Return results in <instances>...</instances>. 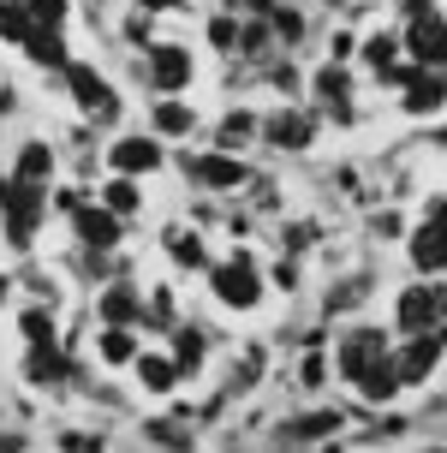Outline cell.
<instances>
[{
  "label": "cell",
  "instance_id": "obj_1",
  "mask_svg": "<svg viewBox=\"0 0 447 453\" xmlns=\"http://www.w3.org/2000/svg\"><path fill=\"white\" fill-rule=\"evenodd\" d=\"M209 298L221 304V311H239V317H250V311H263V263L250 257V250H233V257H215L209 263Z\"/></svg>",
  "mask_w": 447,
  "mask_h": 453
},
{
  "label": "cell",
  "instance_id": "obj_2",
  "mask_svg": "<svg viewBox=\"0 0 447 453\" xmlns=\"http://www.w3.org/2000/svg\"><path fill=\"white\" fill-rule=\"evenodd\" d=\"M48 221V185H24V180H0V233L12 250L36 245V226Z\"/></svg>",
  "mask_w": 447,
  "mask_h": 453
},
{
  "label": "cell",
  "instance_id": "obj_3",
  "mask_svg": "<svg viewBox=\"0 0 447 453\" xmlns=\"http://www.w3.org/2000/svg\"><path fill=\"white\" fill-rule=\"evenodd\" d=\"M143 84L156 96H191V84H197V54L185 42H150V54H143Z\"/></svg>",
  "mask_w": 447,
  "mask_h": 453
},
{
  "label": "cell",
  "instance_id": "obj_4",
  "mask_svg": "<svg viewBox=\"0 0 447 453\" xmlns=\"http://www.w3.org/2000/svg\"><path fill=\"white\" fill-rule=\"evenodd\" d=\"M108 167L113 173H132V180H150V173L167 167V150H161L156 132H126L108 143Z\"/></svg>",
  "mask_w": 447,
  "mask_h": 453
},
{
  "label": "cell",
  "instance_id": "obj_5",
  "mask_svg": "<svg viewBox=\"0 0 447 453\" xmlns=\"http://www.w3.org/2000/svg\"><path fill=\"white\" fill-rule=\"evenodd\" d=\"M179 173L197 185V191H239L250 180V167L233 150H209V156H185L179 161Z\"/></svg>",
  "mask_w": 447,
  "mask_h": 453
},
{
  "label": "cell",
  "instance_id": "obj_6",
  "mask_svg": "<svg viewBox=\"0 0 447 453\" xmlns=\"http://www.w3.org/2000/svg\"><path fill=\"white\" fill-rule=\"evenodd\" d=\"M400 48L405 60H418V66H447V19L429 6V12H418V19L400 24Z\"/></svg>",
  "mask_w": 447,
  "mask_h": 453
},
{
  "label": "cell",
  "instance_id": "obj_7",
  "mask_svg": "<svg viewBox=\"0 0 447 453\" xmlns=\"http://www.w3.org/2000/svg\"><path fill=\"white\" fill-rule=\"evenodd\" d=\"M447 346H442V328H424V334H405V346L394 352V370H400V388H424L435 370H442Z\"/></svg>",
  "mask_w": 447,
  "mask_h": 453
},
{
  "label": "cell",
  "instance_id": "obj_8",
  "mask_svg": "<svg viewBox=\"0 0 447 453\" xmlns=\"http://www.w3.org/2000/svg\"><path fill=\"white\" fill-rule=\"evenodd\" d=\"M394 328L400 334H424V328H442V293L429 287L424 274L394 293Z\"/></svg>",
  "mask_w": 447,
  "mask_h": 453
},
{
  "label": "cell",
  "instance_id": "obj_9",
  "mask_svg": "<svg viewBox=\"0 0 447 453\" xmlns=\"http://www.w3.org/2000/svg\"><path fill=\"white\" fill-rule=\"evenodd\" d=\"M381 352H388V334L364 322V328H352V334L335 346V376H340V382H358V376H364V370H370Z\"/></svg>",
  "mask_w": 447,
  "mask_h": 453
},
{
  "label": "cell",
  "instance_id": "obj_10",
  "mask_svg": "<svg viewBox=\"0 0 447 453\" xmlns=\"http://www.w3.org/2000/svg\"><path fill=\"white\" fill-rule=\"evenodd\" d=\"M66 215H72V233H78V245H84V250H113V245H119V215H113L102 197H96V203L78 197Z\"/></svg>",
  "mask_w": 447,
  "mask_h": 453
},
{
  "label": "cell",
  "instance_id": "obj_11",
  "mask_svg": "<svg viewBox=\"0 0 447 453\" xmlns=\"http://www.w3.org/2000/svg\"><path fill=\"white\" fill-rule=\"evenodd\" d=\"M257 137L274 143V150H311V143H316V119H311V113H298V108H274V113L257 119Z\"/></svg>",
  "mask_w": 447,
  "mask_h": 453
},
{
  "label": "cell",
  "instance_id": "obj_12",
  "mask_svg": "<svg viewBox=\"0 0 447 453\" xmlns=\"http://www.w3.org/2000/svg\"><path fill=\"white\" fill-rule=\"evenodd\" d=\"M405 263L424 274V280L447 274V233H442V226H429V221H418L412 233H405Z\"/></svg>",
  "mask_w": 447,
  "mask_h": 453
},
{
  "label": "cell",
  "instance_id": "obj_13",
  "mask_svg": "<svg viewBox=\"0 0 447 453\" xmlns=\"http://www.w3.org/2000/svg\"><path fill=\"white\" fill-rule=\"evenodd\" d=\"M442 108H447V78H442L435 66H424V72H418V78L400 90V113H405V119H435Z\"/></svg>",
  "mask_w": 447,
  "mask_h": 453
},
{
  "label": "cell",
  "instance_id": "obj_14",
  "mask_svg": "<svg viewBox=\"0 0 447 453\" xmlns=\"http://www.w3.org/2000/svg\"><path fill=\"white\" fill-rule=\"evenodd\" d=\"M358 400H364V406H394V400H400V370H394V346H388V352H381L376 364H370V370H364V376H358Z\"/></svg>",
  "mask_w": 447,
  "mask_h": 453
},
{
  "label": "cell",
  "instance_id": "obj_15",
  "mask_svg": "<svg viewBox=\"0 0 447 453\" xmlns=\"http://www.w3.org/2000/svg\"><path fill=\"white\" fill-rule=\"evenodd\" d=\"M137 352H143V334H137L132 322H102V334H96V358L108 364V370H132Z\"/></svg>",
  "mask_w": 447,
  "mask_h": 453
},
{
  "label": "cell",
  "instance_id": "obj_16",
  "mask_svg": "<svg viewBox=\"0 0 447 453\" xmlns=\"http://www.w3.org/2000/svg\"><path fill=\"white\" fill-rule=\"evenodd\" d=\"M96 317H102V322H132V328H143V293H137L132 280H108V287L96 293Z\"/></svg>",
  "mask_w": 447,
  "mask_h": 453
},
{
  "label": "cell",
  "instance_id": "obj_17",
  "mask_svg": "<svg viewBox=\"0 0 447 453\" xmlns=\"http://www.w3.org/2000/svg\"><path fill=\"white\" fill-rule=\"evenodd\" d=\"M340 430H346V418H340L335 406H322V411H304V418L281 424V441H292V448H311V441H335Z\"/></svg>",
  "mask_w": 447,
  "mask_h": 453
},
{
  "label": "cell",
  "instance_id": "obj_18",
  "mask_svg": "<svg viewBox=\"0 0 447 453\" xmlns=\"http://www.w3.org/2000/svg\"><path fill=\"white\" fill-rule=\"evenodd\" d=\"M66 352L54 346V340H36V346H24V382L30 388H54V382H66Z\"/></svg>",
  "mask_w": 447,
  "mask_h": 453
},
{
  "label": "cell",
  "instance_id": "obj_19",
  "mask_svg": "<svg viewBox=\"0 0 447 453\" xmlns=\"http://www.w3.org/2000/svg\"><path fill=\"white\" fill-rule=\"evenodd\" d=\"M150 132L167 143V137H191L197 132V108L185 102V96H156V108H150Z\"/></svg>",
  "mask_w": 447,
  "mask_h": 453
},
{
  "label": "cell",
  "instance_id": "obj_20",
  "mask_svg": "<svg viewBox=\"0 0 447 453\" xmlns=\"http://www.w3.org/2000/svg\"><path fill=\"white\" fill-rule=\"evenodd\" d=\"M54 167H60V156H54V143H42V137H30V143H19V161H12V180H24V185H54Z\"/></svg>",
  "mask_w": 447,
  "mask_h": 453
},
{
  "label": "cell",
  "instance_id": "obj_21",
  "mask_svg": "<svg viewBox=\"0 0 447 453\" xmlns=\"http://www.w3.org/2000/svg\"><path fill=\"white\" fill-rule=\"evenodd\" d=\"M132 376H137L143 394H173L179 388V364L167 358V352H150V346H143V352L132 358Z\"/></svg>",
  "mask_w": 447,
  "mask_h": 453
},
{
  "label": "cell",
  "instance_id": "obj_22",
  "mask_svg": "<svg viewBox=\"0 0 447 453\" xmlns=\"http://www.w3.org/2000/svg\"><path fill=\"white\" fill-rule=\"evenodd\" d=\"M66 84H72V102H78V108L84 113H96L102 108V102H108V78H102V72L96 66H84V60H66Z\"/></svg>",
  "mask_w": 447,
  "mask_h": 453
},
{
  "label": "cell",
  "instance_id": "obj_23",
  "mask_svg": "<svg viewBox=\"0 0 447 453\" xmlns=\"http://www.w3.org/2000/svg\"><path fill=\"white\" fill-rule=\"evenodd\" d=\"M24 54H30L42 72H66V60H72V54H66V36H60V30H48V24H36V30L24 36Z\"/></svg>",
  "mask_w": 447,
  "mask_h": 453
},
{
  "label": "cell",
  "instance_id": "obj_24",
  "mask_svg": "<svg viewBox=\"0 0 447 453\" xmlns=\"http://www.w3.org/2000/svg\"><path fill=\"white\" fill-rule=\"evenodd\" d=\"M167 250H173V269H191V274H203L215 263L209 245H203V233H191V226H167Z\"/></svg>",
  "mask_w": 447,
  "mask_h": 453
},
{
  "label": "cell",
  "instance_id": "obj_25",
  "mask_svg": "<svg viewBox=\"0 0 447 453\" xmlns=\"http://www.w3.org/2000/svg\"><path fill=\"white\" fill-rule=\"evenodd\" d=\"M102 203H108L119 221H132L137 209H143V180H132V173H113V180L102 185Z\"/></svg>",
  "mask_w": 447,
  "mask_h": 453
},
{
  "label": "cell",
  "instance_id": "obj_26",
  "mask_svg": "<svg viewBox=\"0 0 447 453\" xmlns=\"http://www.w3.org/2000/svg\"><path fill=\"white\" fill-rule=\"evenodd\" d=\"M173 364H179V376H197L203 364H209V340H203V328H173Z\"/></svg>",
  "mask_w": 447,
  "mask_h": 453
},
{
  "label": "cell",
  "instance_id": "obj_27",
  "mask_svg": "<svg viewBox=\"0 0 447 453\" xmlns=\"http://www.w3.org/2000/svg\"><path fill=\"white\" fill-rule=\"evenodd\" d=\"M250 137H257V113H250V108H233L221 119V132H215V150H245Z\"/></svg>",
  "mask_w": 447,
  "mask_h": 453
},
{
  "label": "cell",
  "instance_id": "obj_28",
  "mask_svg": "<svg viewBox=\"0 0 447 453\" xmlns=\"http://www.w3.org/2000/svg\"><path fill=\"white\" fill-rule=\"evenodd\" d=\"M358 60H364L370 72L394 66V60H400V30H376V36H364V48H358Z\"/></svg>",
  "mask_w": 447,
  "mask_h": 453
},
{
  "label": "cell",
  "instance_id": "obj_29",
  "mask_svg": "<svg viewBox=\"0 0 447 453\" xmlns=\"http://www.w3.org/2000/svg\"><path fill=\"white\" fill-rule=\"evenodd\" d=\"M36 30V19H30V6L24 0H0V42H19L24 48V36Z\"/></svg>",
  "mask_w": 447,
  "mask_h": 453
},
{
  "label": "cell",
  "instance_id": "obj_30",
  "mask_svg": "<svg viewBox=\"0 0 447 453\" xmlns=\"http://www.w3.org/2000/svg\"><path fill=\"white\" fill-rule=\"evenodd\" d=\"M19 340H24V346L54 340V304H24V311H19Z\"/></svg>",
  "mask_w": 447,
  "mask_h": 453
},
{
  "label": "cell",
  "instance_id": "obj_31",
  "mask_svg": "<svg viewBox=\"0 0 447 453\" xmlns=\"http://www.w3.org/2000/svg\"><path fill=\"white\" fill-rule=\"evenodd\" d=\"M316 96H322V102H346V96H352V72L328 60V66L316 72Z\"/></svg>",
  "mask_w": 447,
  "mask_h": 453
},
{
  "label": "cell",
  "instance_id": "obj_32",
  "mask_svg": "<svg viewBox=\"0 0 447 453\" xmlns=\"http://www.w3.org/2000/svg\"><path fill=\"white\" fill-rule=\"evenodd\" d=\"M24 6H30V19L48 24V30H66V19H72V0H24Z\"/></svg>",
  "mask_w": 447,
  "mask_h": 453
},
{
  "label": "cell",
  "instance_id": "obj_33",
  "mask_svg": "<svg viewBox=\"0 0 447 453\" xmlns=\"http://www.w3.org/2000/svg\"><path fill=\"white\" fill-rule=\"evenodd\" d=\"M209 48H221V54L239 48V19H233V12H215V19H209Z\"/></svg>",
  "mask_w": 447,
  "mask_h": 453
},
{
  "label": "cell",
  "instance_id": "obj_34",
  "mask_svg": "<svg viewBox=\"0 0 447 453\" xmlns=\"http://www.w3.org/2000/svg\"><path fill=\"white\" fill-rule=\"evenodd\" d=\"M268 30H274V36H281V42H298V36H304V19H298V12H287V6H281V12H268Z\"/></svg>",
  "mask_w": 447,
  "mask_h": 453
},
{
  "label": "cell",
  "instance_id": "obj_35",
  "mask_svg": "<svg viewBox=\"0 0 447 453\" xmlns=\"http://www.w3.org/2000/svg\"><path fill=\"white\" fill-rule=\"evenodd\" d=\"M298 382H304V388H322V382H328V358H322V352H311V358L298 364Z\"/></svg>",
  "mask_w": 447,
  "mask_h": 453
},
{
  "label": "cell",
  "instance_id": "obj_36",
  "mask_svg": "<svg viewBox=\"0 0 447 453\" xmlns=\"http://www.w3.org/2000/svg\"><path fill=\"white\" fill-rule=\"evenodd\" d=\"M424 221H429V226H442V233H447V191H435V197L424 203Z\"/></svg>",
  "mask_w": 447,
  "mask_h": 453
},
{
  "label": "cell",
  "instance_id": "obj_37",
  "mask_svg": "<svg viewBox=\"0 0 447 453\" xmlns=\"http://www.w3.org/2000/svg\"><path fill=\"white\" fill-rule=\"evenodd\" d=\"M137 6H143V12H179L185 0H137Z\"/></svg>",
  "mask_w": 447,
  "mask_h": 453
},
{
  "label": "cell",
  "instance_id": "obj_38",
  "mask_svg": "<svg viewBox=\"0 0 447 453\" xmlns=\"http://www.w3.org/2000/svg\"><path fill=\"white\" fill-rule=\"evenodd\" d=\"M429 6H435V0H400V12H405V19H418V12H429Z\"/></svg>",
  "mask_w": 447,
  "mask_h": 453
}]
</instances>
